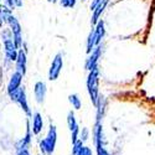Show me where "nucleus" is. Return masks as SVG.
<instances>
[{
  "label": "nucleus",
  "mask_w": 155,
  "mask_h": 155,
  "mask_svg": "<svg viewBox=\"0 0 155 155\" xmlns=\"http://www.w3.org/2000/svg\"><path fill=\"white\" fill-rule=\"evenodd\" d=\"M10 98H11L12 101L18 102L19 104L21 106V108L24 109V112L26 113L28 115H30V114H31V112H30V109H29L28 99H26V93H25V89H24V87H22V88H20L19 91L14 92L12 94H10Z\"/></svg>",
  "instance_id": "423d86ee"
},
{
  "label": "nucleus",
  "mask_w": 155,
  "mask_h": 155,
  "mask_svg": "<svg viewBox=\"0 0 155 155\" xmlns=\"http://www.w3.org/2000/svg\"><path fill=\"white\" fill-rule=\"evenodd\" d=\"M48 2H52V3H55V2H56V0H48Z\"/></svg>",
  "instance_id": "a878e982"
},
{
  "label": "nucleus",
  "mask_w": 155,
  "mask_h": 155,
  "mask_svg": "<svg viewBox=\"0 0 155 155\" xmlns=\"http://www.w3.org/2000/svg\"><path fill=\"white\" fill-rule=\"evenodd\" d=\"M9 25H10V30L12 32V36H14V41H15V45L18 48L21 47L22 45V40H21V26H20V22L18 21V19L15 16H10L9 20H8Z\"/></svg>",
  "instance_id": "39448f33"
},
{
  "label": "nucleus",
  "mask_w": 155,
  "mask_h": 155,
  "mask_svg": "<svg viewBox=\"0 0 155 155\" xmlns=\"http://www.w3.org/2000/svg\"><path fill=\"white\" fill-rule=\"evenodd\" d=\"M46 92H47V88H46V84L45 82L42 81H38L35 83L34 86V94H35V98L38 103H42L44 99H45V96H46Z\"/></svg>",
  "instance_id": "1a4fd4ad"
},
{
  "label": "nucleus",
  "mask_w": 155,
  "mask_h": 155,
  "mask_svg": "<svg viewBox=\"0 0 155 155\" xmlns=\"http://www.w3.org/2000/svg\"><path fill=\"white\" fill-rule=\"evenodd\" d=\"M21 81H22V74L21 73H19V72L12 73L11 80L9 82V86H8V93H9V96L12 94L14 92H16V91H19V89L21 88L20 87Z\"/></svg>",
  "instance_id": "6e6552de"
},
{
  "label": "nucleus",
  "mask_w": 155,
  "mask_h": 155,
  "mask_svg": "<svg viewBox=\"0 0 155 155\" xmlns=\"http://www.w3.org/2000/svg\"><path fill=\"white\" fill-rule=\"evenodd\" d=\"M101 52H102V46H97L92 52H91V56H89L86 61V68L91 72L92 70H94L97 66V63H98V60H99V56H101Z\"/></svg>",
  "instance_id": "0eeeda50"
},
{
  "label": "nucleus",
  "mask_w": 155,
  "mask_h": 155,
  "mask_svg": "<svg viewBox=\"0 0 155 155\" xmlns=\"http://www.w3.org/2000/svg\"><path fill=\"white\" fill-rule=\"evenodd\" d=\"M10 16H11V10L8 6L0 8V26L3 25V22H8Z\"/></svg>",
  "instance_id": "dca6fc26"
},
{
  "label": "nucleus",
  "mask_w": 155,
  "mask_h": 155,
  "mask_svg": "<svg viewBox=\"0 0 155 155\" xmlns=\"http://www.w3.org/2000/svg\"><path fill=\"white\" fill-rule=\"evenodd\" d=\"M77 155H93V154H92V150L89 149V148L82 147V148L78 150V153H77Z\"/></svg>",
  "instance_id": "412c9836"
},
{
  "label": "nucleus",
  "mask_w": 155,
  "mask_h": 155,
  "mask_svg": "<svg viewBox=\"0 0 155 155\" xmlns=\"http://www.w3.org/2000/svg\"><path fill=\"white\" fill-rule=\"evenodd\" d=\"M94 137H96V145H97L98 155H108V153L102 145V127H101L99 122H97V124L94 127Z\"/></svg>",
  "instance_id": "9d476101"
},
{
  "label": "nucleus",
  "mask_w": 155,
  "mask_h": 155,
  "mask_svg": "<svg viewBox=\"0 0 155 155\" xmlns=\"http://www.w3.org/2000/svg\"><path fill=\"white\" fill-rule=\"evenodd\" d=\"M98 83H99V70L98 67H96L94 70H92L88 74L87 78V88H88V93L91 97L93 104L97 107L98 106Z\"/></svg>",
  "instance_id": "f257e3e1"
},
{
  "label": "nucleus",
  "mask_w": 155,
  "mask_h": 155,
  "mask_svg": "<svg viewBox=\"0 0 155 155\" xmlns=\"http://www.w3.org/2000/svg\"><path fill=\"white\" fill-rule=\"evenodd\" d=\"M97 45V38H96V32H94V29L89 32L88 35V40H87V52L91 54L92 51L94 50V46Z\"/></svg>",
  "instance_id": "4468645a"
},
{
  "label": "nucleus",
  "mask_w": 155,
  "mask_h": 155,
  "mask_svg": "<svg viewBox=\"0 0 155 155\" xmlns=\"http://www.w3.org/2000/svg\"><path fill=\"white\" fill-rule=\"evenodd\" d=\"M16 72L21 73L22 76L26 73V54H25V51H22V50H19V54H18Z\"/></svg>",
  "instance_id": "9b49d317"
},
{
  "label": "nucleus",
  "mask_w": 155,
  "mask_h": 155,
  "mask_svg": "<svg viewBox=\"0 0 155 155\" xmlns=\"http://www.w3.org/2000/svg\"><path fill=\"white\" fill-rule=\"evenodd\" d=\"M42 128H44V120H42V117H41V114L40 113H35L34 114V118H32V133L35 135L37 134H40L41 130H42Z\"/></svg>",
  "instance_id": "ddd939ff"
},
{
  "label": "nucleus",
  "mask_w": 155,
  "mask_h": 155,
  "mask_svg": "<svg viewBox=\"0 0 155 155\" xmlns=\"http://www.w3.org/2000/svg\"><path fill=\"white\" fill-rule=\"evenodd\" d=\"M14 5L21 8L22 6V0H14Z\"/></svg>",
  "instance_id": "393cba45"
},
{
  "label": "nucleus",
  "mask_w": 155,
  "mask_h": 155,
  "mask_svg": "<svg viewBox=\"0 0 155 155\" xmlns=\"http://www.w3.org/2000/svg\"><path fill=\"white\" fill-rule=\"evenodd\" d=\"M0 2H2V0H0Z\"/></svg>",
  "instance_id": "bb28decb"
},
{
  "label": "nucleus",
  "mask_w": 155,
  "mask_h": 155,
  "mask_svg": "<svg viewBox=\"0 0 155 155\" xmlns=\"http://www.w3.org/2000/svg\"><path fill=\"white\" fill-rule=\"evenodd\" d=\"M87 137H88V130L84 128V129H83V135H82L81 140H82V141H83V140H86V139H87Z\"/></svg>",
  "instance_id": "b1692460"
},
{
  "label": "nucleus",
  "mask_w": 155,
  "mask_h": 155,
  "mask_svg": "<svg viewBox=\"0 0 155 155\" xmlns=\"http://www.w3.org/2000/svg\"><path fill=\"white\" fill-rule=\"evenodd\" d=\"M56 140H57V132L55 125H50V130L46 135V138L40 143L41 151L46 155H52L55 147H56Z\"/></svg>",
  "instance_id": "7ed1b4c3"
},
{
  "label": "nucleus",
  "mask_w": 155,
  "mask_h": 155,
  "mask_svg": "<svg viewBox=\"0 0 155 155\" xmlns=\"http://www.w3.org/2000/svg\"><path fill=\"white\" fill-rule=\"evenodd\" d=\"M60 3L63 8H73L76 4V0H60Z\"/></svg>",
  "instance_id": "aec40b11"
},
{
  "label": "nucleus",
  "mask_w": 155,
  "mask_h": 155,
  "mask_svg": "<svg viewBox=\"0 0 155 155\" xmlns=\"http://www.w3.org/2000/svg\"><path fill=\"white\" fill-rule=\"evenodd\" d=\"M67 123H68V128H70L71 133H73L74 130H77V129H78V124H77V122H76V118H74L73 112H70V113H68Z\"/></svg>",
  "instance_id": "f3484780"
},
{
  "label": "nucleus",
  "mask_w": 155,
  "mask_h": 155,
  "mask_svg": "<svg viewBox=\"0 0 155 155\" xmlns=\"http://www.w3.org/2000/svg\"><path fill=\"white\" fill-rule=\"evenodd\" d=\"M6 2V6L8 8H14L15 5H14V0H5Z\"/></svg>",
  "instance_id": "5701e85b"
},
{
  "label": "nucleus",
  "mask_w": 155,
  "mask_h": 155,
  "mask_svg": "<svg viewBox=\"0 0 155 155\" xmlns=\"http://www.w3.org/2000/svg\"><path fill=\"white\" fill-rule=\"evenodd\" d=\"M2 36H3V42H4V47H5V55H6L8 60L16 61L19 51H18V47L15 45L14 36H12L11 30H4Z\"/></svg>",
  "instance_id": "f03ea898"
},
{
  "label": "nucleus",
  "mask_w": 155,
  "mask_h": 155,
  "mask_svg": "<svg viewBox=\"0 0 155 155\" xmlns=\"http://www.w3.org/2000/svg\"><path fill=\"white\" fill-rule=\"evenodd\" d=\"M82 147H83V144H82V140H81V139H78V140L76 141V143H73V149H72L73 155H77V153H78V150H80Z\"/></svg>",
  "instance_id": "6ab92c4d"
},
{
  "label": "nucleus",
  "mask_w": 155,
  "mask_h": 155,
  "mask_svg": "<svg viewBox=\"0 0 155 155\" xmlns=\"http://www.w3.org/2000/svg\"><path fill=\"white\" fill-rule=\"evenodd\" d=\"M94 32H96V38H97V46H99V42H101V40L103 38V36H104V32H106V30H104V22L99 21L96 25Z\"/></svg>",
  "instance_id": "2eb2a0df"
},
{
  "label": "nucleus",
  "mask_w": 155,
  "mask_h": 155,
  "mask_svg": "<svg viewBox=\"0 0 155 155\" xmlns=\"http://www.w3.org/2000/svg\"><path fill=\"white\" fill-rule=\"evenodd\" d=\"M68 99H70V103L72 104V107L74 109H80L81 108V99L78 98V96H77V94H71L68 97Z\"/></svg>",
  "instance_id": "a211bd4d"
},
{
  "label": "nucleus",
  "mask_w": 155,
  "mask_h": 155,
  "mask_svg": "<svg viewBox=\"0 0 155 155\" xmlns=\"http://www.w3.org/2000/svg\"><path fill=\"white\" fill-rule=\"evenodd\" d=\"M62 67H63V57L61 54H57L52 60V63H51V67L48 71V78L51 81H56L61 73Z\"/></svg>",
  "instance_id": "20e7f679"
},
{
  "label": "nucleus",
  "mask_w": 155,
  "mask_h": 155,
  "mask_svg": "<svg viewBox=\"0 0 155 155\" xmlns=\"http://www.w3.org/2000/svg\"><path fill=\"white\" fill-rule=\"evenodd\" d=\"M108 3H109V0H103V2L101 4H98L97 8L93 10V15H92V20H91L92 25H97L99 22V18L102 15V12L104 11V9H106Z\"/></svg>",
  "instance_id": "f8f14e48"
},
{
  "label": "nucleus",
  "mask_w": 155,
  "mask_h": 155,
  "mask_svg": "<svg viewBox=\"0 0 155 155\" xmlns=\"http://www.w3.org/2000/svg\"><path fill=\"white\" fill-rule=\"evenodd\" d=\"M102 2H103V0H93V3L91 4V9H92V10H94V9L97 8V5H98V4H101Z\"/></svg>",
  "instance_id": "4be33fe9"
}]
</instances>
